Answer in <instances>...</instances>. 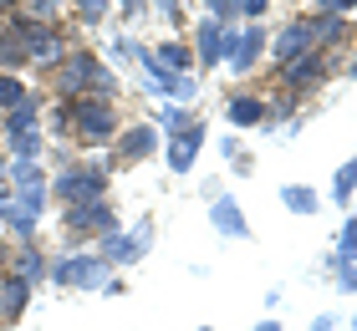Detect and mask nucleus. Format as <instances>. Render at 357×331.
Masks as SVG:
<instances>
[{"label":"nucleus","mask_w":357,"mask_h":331,"mask_svg":"<svg viewBox=\"0 0 357 331\" xmlns=\"http://www.w3.org/2000/svg\"><path fill=\"white\" fill-rule=\"evenodd\" d=\"M72 132L82 143H112L118 138V118H112V107L97 102V97H77L72 102Z\"/></svg>","instance_id":"obj_3"},{"label":"nucleus","mask_w":357,"mask_h":331,"mask_svg":"<svg viewBox=\"0 0 357 331\" xmlns=\"http://www.w3.org/2000/svg\"><path fill=\"white\" fill-rule=\"evenodd\" d=\"M317 6L327 10V15H352V10H357V0H317Z\"/></svg>","instance_id":"obj_34"},{"label":"nucleus","mask_w":357,"mask_h":331,"mask_svg":"<svg viewBox=\"0 0 357 331\" xmlns=\"http://www.w3.org/2000/svg\"><path fill=\"white\" fill-rule=\"evenodd\" d=\"M266 46H271V36H266V26H261V21H250V26H245V31H240V36H235V52H230V66H235L240 77H245L250 66L261 61V52H266Z\"/></svg>","instance_id":"obj_8"},{"label":"nucleus","mask_w":357,"mask_h":331,"mask_svg":"<svg viewBox=\"0 0 357 331\" xmlns=\"http://www.w3.org/2000/svg\"><path fill=\"white\" fill-rule=\"evenodd\" d=\"M72 6H77L82 21H102V15H107V0H72Z\"/></svg>","instance_id":"obj_31"},{"label":"nucleus","mask_w":357,"mask_h":331,"mask_svg":"<svg viewBox=\"0 0 357 331\" xmlns=\"http://www.w3.org/2000/svg\"><path fill=\"white\" fill-rule=\"evenodd\" d=\"M194 92H199V82H194L189 72H178V77H169V87H164V97H174L178 107H184V102H189Z\"/></svg>","instance_id":"obj_27"},{"label":"nucleus","mask_w":357,"mask_h":331,"mask_svg":"<svg viewBox=\"0 0 357 331\" xmlns=\"http://www.w3.org/2000/svg\"><path fill=\"white\" fill-rule=\"evenodd\" d=\"M15 6H21V0H0V15H10Z\"/></svg>","instance_id":"obj_41"},{"label":"nucleus","mask_w":357,"mask_h":331,"mask_svg":"<svg viewBox=\"0 0 357 331\" xmlns=\"http://www.w3.org/2000/svg\"><path fill=\"white\" fill-rule=\"evenodd\" d=\"M204 331H209V326H204Z\"/></svg>","instance_id":"obj_46"},{"label":"nucleus","mask_w":357,"mask_h":331,"mask_svg":"<svg viewBox=\"0 0 357 331\" xmlns=\"http://www.w3.org/2000/svg\"><path fill=\"white\" fill-rule=\"evenodd\" d=\"M128 235H133V245H138L143 255H149V245H153V224H149V220H143V224H133Z\"/></svg>","instance_id":"obj_33"},{"label":"nucleus","mask_w":357,"mask_h":331,"mask_svg":"<svg viewBox=\"0 0 357 331\" xmlns=\"http://www.w3.org/2000/svg\"><path fill=\"white\" fill-rule=\"evenodd\" d=\"M143 250L133 245V235H118V229H112V235H102V260L107 265H133Z\"/></svg>","instance_id":"obj_17"},{"label":"nucleus","mask_w":357,"mask_h":331,"mask_svg":"<svg viewBox=\"0 0 357 331\" xmlns=\"http://www.w3.org/2000/svg\"><path fill=\"white\" fill-rule=\"evenodd\" d=\"M266 6H271V0H240V15H250V21H261V15H266Z\"/></svg>","instance_id":"obj_35"},{"label":"nucleus","mask_w":357,"mask_h":331,"mask_svg":"<svg viewBox=\"0 0 357 331\" xmlns=\"http://www.w3.org/2000/svg\"><path fill=\"white\" fill-rule=\"evenodd\" d=\"M332 270H337V286L347 295H357V265H332Z\"/></svg>","instance_id":"obj_32"},{"label":"nucleus","mask_w":357,"mask_h":331,"mask_svg":"<svg viewBox=\"0 0 357 331\" xmlns=\"http://www.w3.org/2000/svg\"><path fill=\"white\" fill-rule=\"evenodd\" d=\"M204 6H209V21H220V26H230L240 15V0H204Z\"/></svg>","instance_id":"obj_30"},{"label":"nucleus","mask_w":357,"mask_h":331,"mask_svg":"<svg viewBox=\"0 0 357 331\" xmlns=\"http://www.w3.org/2000/svg\"><path fill=\"white\" fill-rule=\"evenodd\" d=\"M199 148H204V128L194 123L189 132H178V138L169 143V169H174V174H189L194 158H199Z\"/></svg>","instance_id":"obj_12"},{"label":"nucleus","mask_w":357,"mask_h":331,"mask_svg":"<svg viewBox=\"0 0 357 331\" xmlns=\"http://www.w3.org/2000/svg\"><path fill=\"white\" fill-rule=\"evenodd\" d=\"M56 92L72 97V102H77V97H97V102H107V97L118 92V77H112L92 52H72L67 61L56 66Z\"/></svg>","instance_id":"obj_1"},{"label":"nucleus","mask_w":357,"mask_h":331,"mask_svg":"<svg viewBox=\"0 0 357 331\" xmlns=\"http://www.w3.org/2000/svg\"><path fill=\"white\" fill-rule=\"evenodd\" d=\"M6 174H10V163H6V158H0V178H6Z\"/></svg>","instance_id":"obj_44"},{"label":"nucleus","mask_w":357,"mask_h":331,"mask_svg":"<svg viewBox=\"0 0 357 331\" xmlns=\"http://www.w3.org/2000/svg\"><path fill=\"white\" fill-rule=\"evenodd\" d=\"M255 331H281V321H275V316H266V321L255 326Z\"/></svg>","instance_id":"obj_40"},{"label":"nucleus","mask_w":357,"mask_h":331,"mask_svg":"<svg viewBox=\"0 0 357 331\" xmlns=\"http://www.w3.org/2000/svg\"><path fill=\"white\" fill-rule=\"evenodd\" d=\"M209 224H215V229H220L225 240H245V235H250L245 214H240V204H235L230 194H220L215 204H209Z\"/></svg>","instance_id":"obj_10"},{"label":"nucleus","mask_w":357,"mask_h":331,"mask_svg":"<svg viewBox=\"0 0 357 331\" xmlns=\"http://www.w3.org/2000/svg\"><path fill=\"white\" fill-rule=\"evenodd\" d=\"M332 265H357V220L342 224V235H337V255Z\"/></svg>","instance_id":"obj_24"},{"label":"nucleus","mask_w":357,"mask_h":331,"mask_svg":"<svg viewBox=\"0 0 357 331\" xmlns=\"http://www.w3.org/2000/svg\"><path fill=\"white\" fill-rule=\"evenodd\" d=\"M352 194H357V158H352V163H342V169L332 174V199H337V204H347Z\"/></svg>","instance_id":"obj_23"},{"label":"nucleus","mask_w":357,"mask_h":331,"mask_svg":"<svg viewBox=\"0 0 357 331\" xmlns=\"http://www.w3.org/2000/svg\"><path fill=\"white\" fill-rule=\"evenodd\" d=\"M153 66H164V72H189V46H178V41H164V46H158V52H153Z\"/></svg>","instance_id":"obj_21"},{"label":"nucleus","mask_w":357,"mask_h":331,"mask_svg":"<svg viewBox=\"0 0 357 331\" xmlns=\"http://www.w3.org/2000/svg\"><path fill=\"white\" fill-rule=\"evenodd\" d=\"M26 306H31V280L10 270L6 280H0V321H21Z\"/></svg>","instance_id":"obj_11"},{"label":"nucleus","mask_w":357,"mask_h":331,"mask_svg":"<svg viewBox=\"0 0 357 331\" xmlns=\"http://www.w3.org/2000/svg\"><path fill=\"white\" fill-rule=\"evenodd\" d=\"M6 178H10L15 189H46V184H52V178L41 174V163H36V158H15Z\"/></svg>","instance_id":"obj_18"},{"label":"nucleus","mask_w":357,"mask_h":331,"mask_svg":"<svg viewBox=\"0 0 357 331\" xmlns=\"http://www.w3.org/2000/svg\"><path fill=\"white\" fill-rule=\"evenodd\" d=\"M112 56H118V61H123V56H133V41L118 36V41H112Z\"/></svg>","instance_id":"obj_37"},{"label":"nucleus","mask_w":357,"mask_h":331,"mask_svg":"<svg viewBox=\"0 0 357 331\" xmlns=\"http://www.w3.org/2000/svg\"><path fill=\"white\" fill-rule=\"evenodd\" d=\"M52 265H46V255L36 250V245H21V255H15V275H26V280H41Z\"/></svg>","instance_id":"obj_22"},{"label":"nucleus","mask_w":357,"mask_h":331,"mask_svg":"<svg viewBox=\"0 0 357 331\" xmlns=\"http://www.w3.org/2000/svg\"><path fill=\"white\" fill-rule=\"evenodd\" d=\"M347 77H352V82H357V56H352V66H347Z\"/></svg>","instance_id":"obj_43"},{"label":"nucleus","mask_w":357,"mask_h":331,"mask_svg":"<svg viewBox=\"0 0 357 331\" xmlns=\"http://www.w3.org/2000/svg\"><path fill=\"white\" fill-rule=\"evenodd\" d=\"M118 6H123V10H143V0H118Z\"/></svg>","instance_id":"obj_42"},{"label":"nucleus","mask_w":357,"mask_h":331,"mask_svg":"<svg viewBox=\"0 0 357 331\" xmlns=\"http://www.w3.org/2000/svg\"><path fill=\"white\" fill-rule=\"evenodd\" d=\"M10 214H15V194L0 189V220H10Z\"/></svg>","instance_id":"obj_36"},{"label":"nucleus","mask_w":357,"mask_h":331,"mask_svg":"<svg viewBox=\"0 0 357 331\" xmlns=\"http://www.w3.org/2000/svg\"><path fill=\"white\" fill-rule=\"evenodd\" d=\"M15 158H36L41 153V132H21V138H6Z\"/></svg>","instance_id":"obj_29"},{"label":"nucleus","mask_w":357,"mask_h":331,"mask_svg":"<svg viewBox=\"0 0 357 331\" xmlns=\"http://www.w3.org/2000/svg\"><path fill=\"white\" fill-rule=\"evenodd\" d=\"M21 132H36V102H31V97L6 112V138H21Z\"/></svg>","instance_id":"obj_20"},{"label":"nucleus","mask_w":357,"mask_h":331,"mask_svg":"<svg viewBox=\"0 0 357 331\" xmlns=\"http://www.w3.org/2000/svg\"><path fill=\"white\" fill-rule=\"evenodd\" d=\"M306 52H317V36H312V26H306V21H291V26L281 31V36L271 41V56L281 61V66H291V61H301Z\"/></svg>","instance_id":"obj_7"},{"label":"nucleus","mask_w":357,"mask_h":331,"mask_svg":"<svg viewBox=\"0 0 357 331\" xmlns=\"http://www.w3.org/2000/svg\"><path fill=\"white\" fill-rule=\"evenodd\" d=\"M281 77H286V87H291V92L321 87V77H327V52H306L301 61H291V66H281Z\"/></svg>","instance_id":"obj_9"},{"label":"nucleus","mask_w":357,"mask_h":331,"mask_svg":"<svg viewBox=\"0 0 357 331\" xmlns=\"http://www.w3.org/2000/svg\"><path fill=\"white\" fill-rule=\"evenodd\" d=\"M158 148V128H149V123H138V128H128L123 138H118V153L128 158V163H143Z\"/></svg>","instance_id":"obj_13"},{"label":"nucleus","mask_w":357,"mask_h":331,"mask_svg":"<svg viewBox=\"0 0 357 331\" xmlns=\"http://www.w3.org/2000/svg\"><path fill=\"white\" fill-rule=\"evenodd\" d=\"M158 123H164V128L174 132V138H178V132H189V128H194V118H189V112H184V107H178V102H174V107H164V112H158Z\"/></svg>","instance_id":"obj_28"},{"label":"nucleus","mask_w":357,"mask_h":331,"mask_svg":"<svg viewBox=\"0 0 357 331\" xmlns=\"http://www.w3.org/2000/svg\"><path fill=\"white\" fill-rule=\"evenodd\" d=\"M56 6H61V0H21V15H26V21L56 26Z\"/></svg>","instance_id":"obj_26"},{"label":"nucleus","mask_w":357,"mask_h":331,"mask_svg":"<svg viewBox=\"0 0 357 331\" xmlns=\"http://www.w3.org/2000/svg\"><path fill=\"white\" fill-rule=\"evenodd\" d=\"M6 26H15L21 31V41H26V52H31V61H67V52H61V31L56 26H46V21H26V15H10Z\"/></svg>","instance_id":"obj_5"},{"label":"nucleus","mask_w":357,"mask_h":331,"mask_svg":"<svg viewBox=\"0 0 357 331\" xmlns=\"http://www.w3.org/2000/svg\"><path fill=\"white\" fill-rule=\"evenodd\" d=\"M0 260H6V250H0Z\"/></svg>","instance_id":"obj_45"},{"label":"nucleus","mask_w":357,"mask_h":331,"mask_svg":"<svg viewBox=\"0 0 357 331\" xmlns=\"http://www.w3.org/2000/svg\"><path fill=\"white\" fill-rule=\"evenodd\" d=\"M52 199H61V204H87V199H102V189H107V174L102 169H87V163H77V169H67V174H56L52 184Z\"/></svg>","instance_id":"obj_4"},{"label":"nucleus","mask_w":357,"mask_h":331,"mask_svg":"<svg viewBox=\"0 0 357 331\" xmlns=\"http://www.w3.org/2000/svg\"><path fill=\"white\" fill-rule=\"evenodd\" d=\"M158 6H164V15H169V21H184V10H178V0H158Z\"/></svg>","instance_id":"obj_38"},{"label":"nucleus","mask_w":357,"mask_h":331,"mask_svg":"<svg viewBox=\"0 0 357 331\" xmlns=\"http://www.w3.org/2000/svg\"><path fill=\"white\" fill-rule=\"evenodd\" d=\"M281 204H286L291 214H317V209H321V199H317V189H301V184H286V189H281Z\"/></svg>","instance_id":"obj_19"},{"label":"nucleus","mask_w":357,"mask_h":331,"mask_svg":"<svg viewBox=\"0 0 357 331\" xmlns=\"http://www.w3.org/2000/svg\"><path fill=\"white\" fill-rule=\"evenodd\" d=\"M21 102H26L21 77H15V72H0V112H10V107H21Z\"/></svg>","instance_id":"obj_25"},{"label":"nucleus","mask_w":357,"mask_h":331,"mask_svg":"<svg viewBox=\"0 0 357 331\" xmlns=\"http://www.w3.org/2000/svg\"><path fill=\"white\" fill-rule=\"evenodd\" d=\"M67 229L72 235H112V229H118V214H112L107 199H87V204L67 209Z\"/></svg>","instance_id":"obj_6"},{"label":"nucleus","mask_w":357,"mask_h":331,"mask_svg":"<svg viewBox=\"0 0 357 331\" xmlns=\"http://www.w3.org/2000/svg\"><path fill=\"white\" fill-rule=\"evenodd\" d=\"M26 61H31V52H26L21 31H15V26H6V31H0V72H21Z\"/></svg>","instance_id":"obj_15"},{"label":"nucleus","mask_w":357,"mask_h":331,"mask_svg":"<svg viewBox=\"0 0 357 331\" xmlns=\"http://www.w3.org/2000/svg\"><path fill=\"white\" fill-rule=\"evenodd\" d=\"M46 275H52L61 291H107L112 295V275H107L102 255H61V260H52Z\"/></svg>","instance_id":"obj_2"},{"label":"nucleus","mask_w":357,"mask_h":331,"mask_svg":"<svg viewBox=\"0 0 357 331\" xmlns=\"http://www.w3.org/2000/svg\"><path fill=\"white\" fill-rule=\"evenodd\" d=\"M306 26H312V36H317V52H327V46H337L347 36V15H327L321 10L317 21H306Z\"/></svg>","instance_id":"obj_16"},{"label":"nucleus","mask_w":357,"mask_h":331,"mask_svg":"<svg viewBox=\"0 0 357 331\" xmlns=\"http://www.w3.org/2000/svg\"><path fill=\"white\" fill-rule=\"evenodd\" d=\"M235 128H255V123H266L271 118V107L261 102V97H250V92H240V97H230V112H225Z\"/></svg>","instance_id":"obj_14"},{"label":"nucleus","mask_w":357,"mask_h":331,"mask_svg":"<svg viewBox=\"0 0 357 331\" xmlns=\"http://www.w3.org/2000/svg\"><path fill=\"white\" fill-rule=\"evenodd\" d=\"M312 331H337V316H317V321H312Z\"/></svg>","instance_id":"obj_39"}]
</instances>
